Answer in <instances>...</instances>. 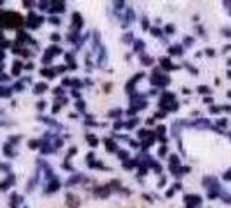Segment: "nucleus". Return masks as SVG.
Returning <instances> with one entry per match:
<instances>
[]
</instances>
